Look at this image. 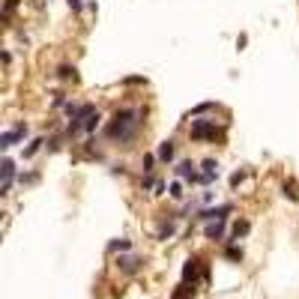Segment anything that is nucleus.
Wrapping results in <instances>:
<instances>
[{
    "label": "nucleus",
    "mask_w": 299,
    "mask_h": 299,
    "mask_svg": "<svg viewBox=\"0 0 299 299\" xmlns=\"http://www.w3.org/2000/svg\"><path fill=\"white\" fill-rule=\"evenodd\" d=\"M156 162H159V156H156V153H144V156H141V168H144V173H153Z\"/></svg>",
    "instance_id": "20"
},
{
    "label": "nucleus",
    "mask_w": 299,
    "mask_h": 299,
    "mask_svg": "<svg viewBox=\"0 0 299 299\" xmlns=\"http://www.w3.org/2000/svg\"><path fill=\"white\" fill-rule=\"evenodd\" d=\"M117 267H120V272L135 275V272L144 269V260H141V257H126V254H120V257H117Z\"/></svg>",
    "instance_id": "10"
},
{
    "label": "nucleus",
    "mask_w": 299,
    "mask_h": 299,
    "mask_svg": "<svg viewBox=\"0 0 299 299\" xmlns=\"http://www.w3.org/2000/svg\"><path fill=\"white\" fill-rule=\"evenodd\" d=\"M42 144H45V141H42V138H33V141H30V144L24 147V153H21V156H24V159H33V156H36V153L42 150Z\"/></svg>",
    "instance_id": "15"
},
{
    "label": "nucleus",
    "mask_w": 299,
    "mask_h": 299,
    "mask_svg": "<svg viewBox=\"0 0 299 299\" xmlns=\"http://www.w3.org/2000/svg\"><path fill=\"white\" fill-rule=\"evenodd\" d=\"M27 123H18V126H15V129H9V132H3V135H0V150H12L15 144H21V141L27 138Z\"/></svg>",
    "instance_id": "5"
},
{
    "label": "nucleus",
    "mask_w": 299,
    "mask_h": 299,
    "mask_svg": "<svg viewBox=\"0 0 299 299\" xmlns=\"http://www.w3.org/2000/svg\"><path fill=\"white\" fill-rule=\"evenodd\" d=\"M141 129H144V111L132 108V105H123L102 126V135H105V141H111L117 147H132L141 135Z\"/></svg>",
    "instance_id": "1"
},
{
    "label": "nucleus",
    "mask_w": 299,
    "mask_h": 299,
    "mask_svg": "<svg viewBox=\"0 0 299 299\" xmlns=\"http://www.w3.org/2000/svg\"><path fill=\"white\" fill-rule=\"evenodd\" d=\"M177 213H168V219H162V224H159V231H156V239L159 242H168L173 234H177Z\"/></svg>",
    "instance_id": "7"
},
{
    "label": "nucleus",
    "mask_w": 299,
    "mask_h": 299,
    "mask_svg": "<svg viewBox=\"0 0 299 299\" xmlns=\"http://www.w3.org/2000/svg\"><path fill=\"white\" fill-rule=\"evenodd\" d=\"M284 195L290 198V201H296L299 195H296V183H284Z\"/></svg>",
    "instance_id": "26"
},
{
    "label": "nucleus",
    "mask_w": 299,
    "mask_h": 299,
    "mask_svg": "<svg viewBox=\"0 0 299 299\" xmlns=\"http://www.w3.org/2000/svg\"><path fill=\"white\" fill-rule=\"evenodd\" d=\"M66 3H69V9H72L75 15H81V12L87 9V3H84V0H66Z\"/></svg>",
    "instance_id": "24"
},
{
    "label": "nucleus",
    "mask_w": 299,
    "mask_h": 299,
    "mask_svg": "<svg viewBox=\"0 0 299 299\" xmlns=\"http://www.w3.org/2000/svg\"><path fill=\"white\" fill-rule=\"evenodd\" d=\"M156 156H159V165H171L173 162V156H177V141H162L159 150H156Z\"/></svg>",
    "instance_id": "11"
},
{
    "label": "nucleus",
    "mask_w": 299,
    "mask_h": 299,
    "mask_svg": "<svg viewBox=\"0 0 299 299\" xmlns=\"http://www.w3.org/2000/svg\"><path fill=\"white\" fill-rule=\"evenodd\" d=\"M224 257L234 260V263H239V260H242V249H239V245H234V242H227V245H224Z\"/></svg>",
    "instance_id": "18"
},
{
    "label": "nucleus",
    "mask_w": 299,
    "mask_h": 299,
    "mask_svg": "<svg viewBox=\"0 0 299 299\" xmlns=\"http://www.w3.org/2000/svg\"><path fill=\"white\" fill-rule=\"evenodd\" d=\"M219 180V162L216 159H204L201 162V183L198 186H213Z\"/></svg>",
    "instance_id": "8"
},
{
    "label": "nucleus",
    "mask_w": 299,
    "mask_h": 299,
    "mask_svg": "<svg viewBox=\"0 0 299 299\" xmlns=\"http://www.w3.org/2000/svg\"><path fill=\"white\" fill-rule=\"evenodd\" d=\"M245 45H249V36H245V33H242V36H236V48H239V51H242V48H245Z\"/></svg>",
    "instance_id": "28"
},
{
    "label": "nucleus",
    "mask_w": 299,
    "mask_h": 299,
    "mask_svg": "<svg viewBox=\"0 0 299 299\" xmlns=\"http://www.w3.org/2000/svg\"><path fill=\"white\" fill-rule=\"evenodd\" d=\"M231 213H234V204H221V206H206V209H201L195 219L206 224V221H221V219H227Z\"/></svg>",
    "instance_id": "6"
},
{
    "label": "nucleus",
    "mask_w": 299,
    "mask_h": 299,
    "mask_svg": "<svg viewBox=\"0 0 299 299\" xmlns=\"http://www.w3.org/2000/svg\"><path fill=\"white\" fill-rule=\"evenodd\" d=\"M57 78H60V81H75V78H78V72H75V66H69V63H63V66L57 69Z\"/></svg>",
    "instance_id": "17"
},
{
    "label": "nucleus",
    "mask_w": 299,
    "mask_h": 299,
    "mask_svg": "<svg viewBox=\"0 0 299 299\" xmlns=\"http://www.w3.org/2000/svg\"><path fill=\"white\" fill-rule=\"evenodd\" d=\"M195 290H198V284H189V281H183V284L173 290L168 299H191V296H195Z\"/></svg>",
    "instance_id": "12"
},
{
    "label": "nucleus",
    "mask_w": 299,
    "mask_h": 299,
    "mask_svg": "<svg viewBox=\"0 0 299 299\" xmlns=\"http://www.w3.org/2000/svg\"><path fill=\"white\" fill-rule=\"evenodd\" d=\"M173 173H177V177H180L183 183H189V186H198V183H201V171H198V165L191 162V159H183V162H177Z\"/></svg>",
    "instance_id": "3"
},
{
    "label": "nucleus",
    "mask_w": 299,
    "mask_h": 299,
    "mask_svg": "<svg viewBox=\"0 0 299 299\" xmlns=\"http://www.w3.org/2000/svg\"><path fill=\"white\" fill-rule=\"evenodd\" d=\"M15 9H18V0H6V3H3V21H9L12 18V12Z\"/></svg>",
    "instance_id": "23"
},
{
    "label": "nucleus",
    "mask_w": 299,
    "mask_h": 299,
    "mask_svg": "<svg viewBox=\"0 0 299 299\" xmlns=\"http://www.w3.org/2000/svg\"><path fill=\"white\" fill-rule=\"evenodd\" d=\"M99 126H102V114H99V111H93L90 117H87V123H84V135H93Z\"/></svg>",
    "instance_id": "14"
},
{
    "label": "nucleus",
    "mask_w": 299,
    "mask_h": 299,
    "mask_svg": "<svg viewBox=\"0 0 299 299\" xmlns=\"http://www.w3.org/2000/svg\"><path fill=\"white\" fill-rule=\"evenodd\" d=\"M108 252H111V254H117V252H120V254H123V252H132V242H129V239H114V242L108 245Z\"/></svg>",
    "instance_id": "21"
},
{
    "label": "nucleus",
    "mask_w": 299,
    "mask_h": 299,
    "mask_svg": "<svg viewBox=\"0 0 299 299\" xmlns=\"http://www.w3.org/2000/svg\"><path fill=\"white\" fill-rule=\"evenodd\" d=\"M123 84H126V87H144V84H147V78L132 75V78H126V81H123Z\"/></svg>",
    "instance_id": "25"
},
{
    "label": "nucleus",
    "mask_w": 299,
    "mask_h": 299,
    "mask_svg": "<svg viewBox=\"0 0 299 299\" xmlns=\"http://www.w3.org/2000/svg\"><path fill=\"white\" fill-rule=\"evenodd\" d=\"M162 180H156V173H144V177H141V189H144V191H156V186H159Z\"/></svg>",
    "instance_id": "22"
},
{
    "label": "nucleus",
    "mask_w": 299,
    "mask_h": 299,
    "mask_svg": "<svg viewBox=\"0 0 299 299\" xmlns=\"http://www.w3.org/2000/svg\"><path fill=\"white\" fill-rule=\"evenodd\" d=\"M39 180H42V177H39V171H27V173L21 171V173H18V183H21V186H36Z\"/></svg>",
    "instance_id": "16"
},
{
    "label": "nucleus",
    "mask_w": 299,
    "mask_h": 299,
    "mask_svg": "<svg viewBox=\"0 0 299 299\" xmlns=\"http://www.w3.org/2000/svg\"><path fill=\"white\" fill-rule=\"evenodd\" d=\"M168 195H171L173 201H183V198H186V191H183V180H173V183L168 186Z\"/></svg>",
    "instance_id": "19"
},
{
    "label": "nucleus",
    "mask_w": 299,
    "mask_h": 299,
    "mask_svg": "<svg viewBox=\"0 0 299 299\" xmlns=\"http://www.w3.org/2000/svg\"><path fill=\"white\" fill-rule=\"evenodd\" d=\"M249 231H252V221H249V219H236L231 236H234V239H242V236H249Z\"/></svg>",
    "instance_id": "13"
},
{
    "label": "nucleus",
    "mask_w": 299,
    "mask_h": 299,
    "mask_svg": "<svg viewBox=\"0 0 299 299\" xmlns=\"http://www.w3.org/2000/svg\"><path fill=\"white\" fill-rule=\"evenodd\" d=\"M224 231H227V219H221V221H206V224H204V236L213 239V242H221V239H224Z\"/></svg>",
    "instance_id": "9"
},
{
    "label": "nucleus",
    "mask_w": 299,
    "mask_h": 299,
    "mask_svg": "<svg viewBox=\"0 0 299 299\" xmlns=\"http://www.w3.org/2000/svg\"><path fill=\"white\" fill-rule=\"evenodd\" d=\"M189 138L191 141H224V129L216 126V120H191Z\"/></svg>",
    "instance_id": "2"
},
{
    "label": "nucleus",
    "mask_w": 299,
    "mask_h": 299,
    "mask_svg": "<svg viewBox=\"0 0 299 299\" xmlns=\"http://www.w3.org/2000/svg\"><path fill=\"white\" fill-rule=\"evenodd\" d=\"M0 177H3V183H0V195L6 198L9 191H12V183L18 180V168H15L12 159H3V162H0Z\"/></svg>",
    "instance_id": "4"
},
{
    "label": "nucleus",
    "mask_w": 299,
    "mask_h": 299,
    "mask_svg": "<svg viewBox=\"0 0 299 299\" xmlns=\"http://www.w3.org/2000/svg\"><path fill=\"white\" fill-rule=\"evenodd\" d=\"M242 180H245V171H236V173H234V177H231V186L236 189V186H239Z\"/></svg>",
    "instance_id": "27"
}]
</instances>
